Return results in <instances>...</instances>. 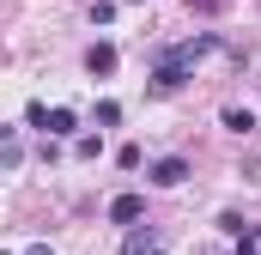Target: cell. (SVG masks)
<instances>
[{
	"label": "cell",
	"mask_w": 261,
	"mask_h": 255,
	"mask_svg": "<svg viewBox=\"0 0 261 255\" xmlns=\"http://www.w3.org/2000/svg\"><path fill=\"white\" fill-rule=\"evenodd\" d=\"M213 49H219L213 31L176 43V49H158V61H152V91H182V85L195 79V61H200V55H213Z\"/></svg>",
	"instance_id": "obj_1"
},
{
	"label": "cell",
	"mask_w": 261,
	"mask_h": 255,
	"mask_svg": "<svg viewBox=\"0 0 261 255\" xmlns=\"http://www.w3.org/2000/svg\"><path fill=\"white\" fill-rule=\"evenodd\" d=\"M146 176H152V189H182V183H189V158H176V152H170V158H158Z\"/></svg>",
	"instance_id": "obj_2"
},
{
	"label": "cell",
	"mask_w": 261,
	"mask_h": 255,
	"mask_svg": "<svg viewBox=\"0 0 261 255\" xmlns=\"http://www.w3.org/2000/svg\"><path fill=\"white\" fill-rule=\"evenodd\" d=\"M146 219V194H116L110 200V225H140Z\"/></svg>",
	"instance_id": "obj_3"
},
{
	"label": "cell",
	"mask_w": 261,
	"mask_h": 255,
	"mask_svg": "<svg viewBox=\"0 0 261 255\" xmlns=\"http://www.w3.org/2000/svg\"><path fill=\"white\" fill-rule=\"evenodd\" d=\"M116 61H122V55H116V43H91V49H85V67H91L97 79H103V73H116Z\"/></svg>",
	"instance_id": "obj_4"
},
{
	"label": "cell",
	"mask_w": 261,
	"mask_h": 255,
	"mask_svg": "<svg viewBox=\"0 0 261 255\" xmlns=\"http://www.w3.org/2000/svg\"><path fill=\"white\" fill-rule=\"evenodd\" d=\"M0 140H6V146H0V164H6V170H18V158H24V146H18V128H0Z\"/></svg>",
	"instance_id": "obj_5"
},
{
	"label": "cell",
	"mask_w": 261,
	"mask_h": 255,
	"mask_svg": "<svg viewBox=\"0 0 261 255\" xmlns=\"http://www.w3.org/2000/svg\"><path fill=\"white\" fill-rule=\"evenodd\" d=\"M128 255H158V231H128Z\"/></svg>",
	"instance_id": "obj_6"
},
{
	"label": "cell",
	"mask_w": 261,
	"mask_h": 255,
	"mask_svg": "<svg viewBox=\"0 0 261 255\" xmlns=\"http://www.w3.org/2000/svg\"><path fill=\"white\" fill-rule=\"evenodd\" d=\"M73 128H79V116H73V110H49V140H67Z\"/></svg>",
	"instance_id": "obj_7"
},
{
	"label": "cell",
	"mask_w": 261,
	"mask_h": 255,
	"mask_svg": "<svg viewBox=\"0 0 261 255\" xmlns=\"http://www.w3.org/2000/svg\"><path fill=\"white\" fill-rule=\"evenodd\" d=\"M219 122L231 128V134H249V128H255V116H249V110H237V104H231V110H225V116H219Z\"/></svg>",
	"instance_id": "obj_8"
},
{
	"label": "cell",
	"mask_w": 261,
	"mask_h": 255,
	"mask_svg": "<svg viewBox=\"0 0 261 255\" xmlns=\"http://www.w3.org/2000/svg\"><path fill=\"white\" fill-rule=\"evenodd\" d=\"M24 128H43L49 134V104H24Z\"/></svg>",
	"instance_id": "obj_9"
},
{
	"label": "cell",
	"mask_w": 261,
	"mask_h": 255,
	"mask_svg": "<svg viewBox=\"0 0 261 255\" xmlns=\"http://www.w3.org/2000/svg\"><path fill=\"white\" fill-rule=\"evenodd\" d=\"M73 152H79V158H97V152H103V140H97V134H79V140H73Z\"/></svg>",
	"instance_id": "obj_10"
},
{
	"label": "cell",
	"mask_w": 261,
	"mask_h": 255,
	"mask_svg": "<svg viewBox=\"0 0 261 255\" xmlns=\"http://www.w3.org/2000/svg\"><path fill=\"white\" fill-rule=\"evenodd\" d=\"M97 122H103V128H116V122H122V104H110V97H103V104H97Z\"/></svg>",
	"instance_id": "obj_11"
},
{
	"label": "cell",
	"mask_w": 261,
	"mask_h": 255,
	"mask_svg": "<svg viewBox=\"0 0 261 255\" xmlns=\"http://www.w3.org/2000/svg\"><path fill=\"white\" fill-rule=\"evenodd\" d=\"M237 255H261V237H255V225H249V231L237 237Z\"/></svg>",
	"instance_id": "obj_12"
},
{
	"label": "cell",
	"mask_w": 261,
	"mask_h": 255,
	"mask_svg": "<svg viewBox=\"0 0 261 255\" xmlns=\"http://www.w3.org/2000/svg\"><path fill=\"white\" fill-rule=\"evenodd\" d=\"M189 12H225V0H189Z\"/></svg>",
	"instance_id": "obj_13"
},
{
	"label": "cell",
	"mask_w": 261,
	"mask_h": 255,
	"mask_svg": "<svg viewBox=\"0 0 261 255\" xmlns=\"http://www.w3.org/2000/svg\"><path fill=\"white\" fill-rule=\"evenodd\" d=\"M24 255H55V249H49V243H31V249H24Z\"/></svg>",
	"instance_id": "obj_14"
},
{
	"label": "cell",
	"mask_w": 261,
	"mask_h": 255,
	"mask_svg": "<svg viewBox=\"0 0 261 255\" xmlns=\"http://www.w3.org/2000/svg\"><path fill=\"white\" fill-rule=\"evenodd\" d=\"M128 6H140V0H128Z\"/></svg>",
	"instance_id": "obj_15"
},
{
	"label": "cell",
	"mask_w": 261,
	"mask_h": 255,
	"mask_svg": "<svg viewBox=\"0 0 261 255\" xmlns=\"http://www.w3.org/2000/svg\"><path fill=\"white\" fill-rule=\"evenodd\" d=\"M158 255H164V249H158Z\"/></svg>",
	"instance_id": "obj_16"
}]
</instances>
